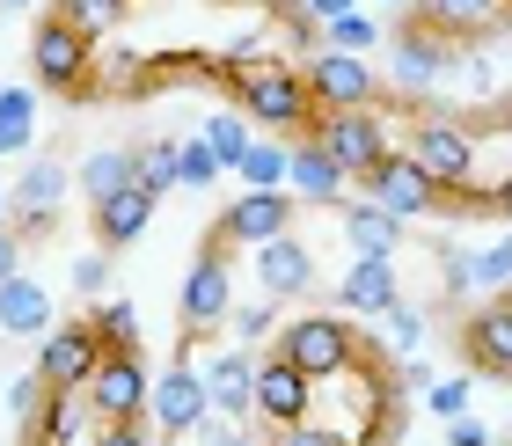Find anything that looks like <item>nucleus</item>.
Masks as SVG:
<instances>
[{"label":"nucleus","mask_w":512,"mask_h":446,"mask_svg":"<svg viewBox=\"0 0 512 446\" xmlns=\"http://www.w3.org/2000/svg\"><path fill=\"white\" fill-rule=\"evenodd\" d=\"M154 446H161V439H154Z\"/></svg>","instance_id":"obj_53"},{"label":"nucleus","mask_w":512,"mask_h":446,"mask_svg":"<svg viewBox=\"0 0 512 446\" xmlns=\"http://www.w3.org/2000/svg\"><path fill=\"white\" fill-rule=\"evenodd\" d=\"M88 330H96L103 351H139V308L132 300H88Z\"/></svg>","instance_id":"obj_26"},{"label":"nucleus","mask_w":512,"mask_h":446,"mask_svg":"<svg viewBox=\"0 0 512 446\" xmlns=\"http://www.w3.org/2000/svg\"><path fill=\"white\" fill-rule=\"evenodd\" d=\"M505 22H512V0H505Z\"/></svg>","instance_id":"obj_51"},{"label":"nucleus","mask_w":512,"mask_h":446,"mask_svg":"<svg viewBox=\"0 0 512 446\" xmlns=\"http://www.w3.org/2000/svg\"><path fill=\"white\" fill-rule=\"evenodd\" d=\"M235 176L249 191H286V147L278 139H249V154L235 161Z\"/></svg>","instance_id":"obj_29"},{"label":"nucleus","mask_w":512,"mask_h":446,"mask_svg":"<svg viewBox=\"0 0 512 446\" xmlns=\"http://www.w3.org/2000/svg\"><path fill=\"white\" fill-rule=\"evenodd\" d=\"M96 446H154L147 417H110V425H96Z\"/></svg>","instance_id":"obj_40"},{"label":"nucleus","mask_w":512,"mask_h":446,"mask_svg":"<svg viewBox=\"0 0 512 446\" xmlns=\"http://www.w3.org/2000/svg\"><path fill=\"white\" fill-rule=\"evenodd\" d=\"M439 286H447V293H469V249H447V256H439Z\"/></svg>","instance_id":"obj_44"},{"label":"nucleus","mask_w":512,"mask_h":446,"mask_svg":"<svg viewBox=\"0 0 512 446\" xmlns=\"http://www.w3.org/2000/svg\"><path fill=\"white\" fill-rule=\"evenodd\" d=\"M469 286H483V293H505L512 286V234L491 242V249H469Z\"/></svg>","instance_id":"obj_35"},{"label":"nucleus","mask_w":512,"mask_h":446,"mask_svg":"<svg viewBox=\"0 0 512 446\" xmlns=\"http://www.w3.org/2000/svg\"><path fill=\"white\" fill-rule=\"evenodd\" d=\"M344 176L330 154L315 147V139H300V147H286V191L293 198H308V205H344Z\"/></svg>","instance_id":"obj_19"},{"label":"nucleus","mask_w":512,"mask_h":446,"mask_svg":"<svg viewBox=\"0 0 512 446\" xmlns=\"http://www.w3.org/2000/svg\"><path fill=\"white\" fill-rule=\"evenodd\" d=\"M278 359H293L308 381H330V373L374 359V344H366L344 315H300V322H286V330H278Z\"/></svg>","instance_id":"obj_3"},{"label":"nucleus","mask_w":512,"mask_h":446,"mask_svg":"<svg viewBox=\"0 0 512 446\" xmlns=\"http://www.w3.org/2000/svg\"><path fill=\"white\" fill-rule=\"evenodd\" d=\"M461 359L476 366V381H512V300L491 293V308L461 322Z\"/></svg>","instance_id":"obj_12"},{"label":"nucleus","mask_w":512,"mask_h":446,"mask_svg":"<svg viewBox=\"0 0 512 446\" xmlns=\"http://www.w3.org/2000/svg\"><path fill=\"white\" fill-rule=\"evenodd\" d=\"M293 227V191H242L227 213L205 227V242L198 256H227V249H256V242H271V234H286Z\"/></svg>","instance_id":"obj_5"},{"label":"nucleus","mask_w":512,"mask_h":446,"mask_svg":"<svg viewBox=\"0 0 512 446\" xmlns=\"http://www.w3.org/2000/svg\"><path fill=\"white\" fill-rule=\"evenodd\" d=\"M344 8H359V0H300V15H308V22H330V15H344Z\"/></svg>","instance_id":"obj_46"},{"label":"nucleus","mask_w":512,"mask_h":446,"mask_svg":"<svg viewBox=\"0 0 512 446\" xmlns=\"http://www.w3.org/2000/svg\"><path fill=\"white\" fill-rule=\"evenodd\" d=\"M256 417H271V425H300V417H315V381L300 373L293 359H256Z\"/></svg>","instance_id":"obj_13"},{"label":"nucleus","mask_w":512,"mask_h":446,"mask_svg":"<svg viewBox=\"0 0 512 446\" xmlns=\"http://www.w3.org/2000/svg\"><path fill=\"white\" fill-rule=\"evenodd\" d=\"M505 300H512V286H505Z\"/></svg>","instance_id":"obj_52"},{"label":"nucleus","mask_w":512,"mask_h":446,"mask_svg":"<svg viewBox=\"0 0 512 446\" xmlns=\"http://www.w3.org/2000/svg\"><path fill=\"white\" fill-rule=\"evenodd\" d=\"M491 213H505V220H512V176H505L498 191H491Z\"/></svg>","instance_id":"obj_48"},{"label":"nucleus","mask_w":512,"mask_h":446,"mask_svg":"<svg viewBox=\"0 0 512 446\" xmlns=\"http://www.w3.org/2000/svg\"><path fill=\"white\" fill-rule=\"evenodd\" d=\"M183 337H205L213 322H227V308H235V286H227V256H198L191 278H183Z\"/></svg>","instance_id":"obj_14"},{"label":"nucleus","mask_w":512,"mask_h":446,"mask_svg":"<svg viewBox=\"0 0 512 446\" xmlns=\"http://www.w3.org/2000/svg\"><path fill=\"white\" fill-rule=\"evenodd\" d=\"M132 15V0H59V22H74L81 37H110Z\"/></svg>","instance_id":"obj_32"},{"label":"nucleus","mask_w":512,"mask_h":446,"mask_svg":"<svg viewBox=\"0 0 512 446\" xmlns=\"http://www.w3.org/2000/svg\"><path fill=\"white\" fill-rule=\"evenodd\" d=\"M271 446H352V439H337L330 425H315V417H300V425H278Z\"/></svg>","instance_id":"obj_38"},{"label":"nucleus","mask_w":512,"mask_h":446,"mask_svg":"<svg viewBox=\"0 0 512 446\" xmlns=\"http://www.w3.org/2000/svg\"><path fill=\"white\" fill-rule=\"evenodd\" d=\"M425 22H439L447 37H483L505 22V0H425Z\"/></svg>","instance_id":"obj_25"},{"label":"nucleus","mask_w":512,"mask_h":446,"mask_svg":"<svg viewBox=\"0 0 512 446\" xmlns=\"http://www.w3.org/2000/svg\"><path fill=\"white\" fill-rule=\"evenodd\" d=\"M447 446H491V425H483V417H447Z\"/></svg>","instance_id":"obj_43"},{"label":"nucleus","mask_w":512,"mask_h":446,"mask_svg":"<svg viewBox=\"0 0 512 446\" xmlns=\"http://www.w3.org/2000/svg\"><path fill=\"white\" fill-rule=\"evenodd\" d=\"M213 81L235 96V110L249 125H271V132H308V74H300L293 59H271V52H227L213 66Z\"/></svg>","instance_id":"obj_1"},{"label":"nucleus","mask_w":512,"mask_h":446,"mask_svg":"<svg viewBox=\"0 0 512 446\" xmlns=\"http://www.w3.org/2000/svg\"><path fill=\"white\" fill-rule=\"evenodd\" d=\"M15 271H22V234L0 227V278H15Z\"/></svg>","instance_id":"obj_45"},{"label":"nucleus","mask_w":512,"mask_h":446,"mask_svg":"<svg viewBox=\"0 0 512 446\" xmlns=\"http://www.w3.org/2000/svg\"><path fill=\"white\" fill-rule=\"evenodd\" d=\"M44 330H52V293H44L30 271L0 278V337L22 344V337H44Z\"/></svg>","instance_id":"obj_18"},{"label":"nucleus","mask_w":512,"mask_h":446,"mask_svg":"<svg viewBox=\"0 0 512 446\" xmlns=\"http://www.w3.org/2000/svg\"><path fill=\"white\" fill-rule=\"evenodd\" d=\"M74 293L81 300H103L110 293V256L96 249V256H74Z\"/></svg>","instance_id":"obj_37"},{"label":"nucleus","mask_w":512,"mask_h":446,"mask_svg":"<svg viewBox=\"0 0 512 446\" xmlns=\"http://www.w3.org/2000/svg\"><path fill=\"white\" fill-rule=\"evenodd\" d=\"M454 66V37L439 30V22H403V30H395V74H403L410 88H425V81H439Z\"/></svg>","instance_id":"obj_16"},{"label":"nucleus","mask_w":512,"mask_h":446,"mask_svg":"<svg viewBox=\"0 0 512 446\" xmlns=\"http://www.w3.org/2000/svg\"><path fill=\"white\" fill-rule=\"evenodd\" d=\"M403 213H388V205H374V198H366V205H344V234H352V249L359 256H381V264H388V256L395 249H403Z\"/></svg>","instance_id":"obj_22"},{"label":"nucleus","mask_w":512,"mask_h":446,"mask_svg":"<svg viewBox=\"0 0 512 446\" xmlns=\"http://www.w3.org/2000/svg\"><path fill=\"white\" fill-rule=\"evenodd\" d=\"M147 417L161 425V439H183V432H198L205 417H213V395H205V373L191 366V351H183L176 366H161V373H154V388H147Z\"/></svg>","instance_id":"obj_7"},{"label":"nucleus","mask_w":512,"mask_h":446,"mask_svg":"<svg viewBox=\"0 0 512 446\" xmlns=\"http://www.w3.org/2000/svg\"><path fill=\"white\" fill-rule=\"evenodd\" d=\"M125 183H132V147H103V154L81 161V198L88 205L110 198V191H125Z\"/></svg>","instance_id":"obj_27"},{"label":"nucleus","mask_w":512,"mask_h":446,"mask_svg":"<svg viewBox=\"0 0 512 446\" xmlns=\"http://www.w3.org/2000/svg\"><path fill=\"white\" fill-rule=\"evenodd\" d=\"M322 44H330V52H374V44H381V22L374 15H359V8H344V15H330V22H322Z\"/></svg>","instance_id":"obj_31"},{"label":"nucleus","mask_w":512,"mask_h":446,"mask_svg":"<svg viewBox=\"0 0 512 446\" xmlns=\"http://www.w3.org/2000/svg\"><path fill=\"white\" fill-rule=\"evenodd\" d=\"M469 395H476V381H469V373H454V381H425V403H432V417H461V410H469Z\"/></svg>","instance_id":"obj_36"},{"label":"nucleus","mask_w":512,"mask_h":446,"mask_svg":"<svg viewBox=\"0 0 512 446\" xmlns=\"http://www.w3.org/2000/svg\"><path fill=\"white\" fill-rule=\"evenodd\" d=\"M0 8H37V0H0Z\"/></svg>","instance_id":"obj_49"},{"label":"nucleus","mask_w":512,"mask_h":446,"mask_svg":"<svg viewBox=\"0 0 512 446\" xmlns=\"http://www.w3.org/2000/svg\"><path fill=\"white\" fill-rule=\"evenodd\" d=\"M308 139L337 161L344 176H366V169L388 154V117H381L374 103H359V110H315V117H308Z\"/></svg>","instance_id":"obj_4"},{"label":"nucleus","mask_w":512,"mask_h":446,"mask_svg":"<svg viewBox=\"0 0 512 446\" xmlns=\"http://www.w3.org/2000/svg\"><path fill=\"white\" fill-rule=\"evenodd\" d=\"M37 132V96L30 88H0V154H22Z\"/></svg>","instance_id":"obj_28"},{"label":"nucleus","mask_w":512,"mask_h":446,"mask_svg":"<svg viewBox=\"0 0 512 446\" xmlns=\"http://www.w3.org/2000/svg\"><path fill=\"white\" fill-rule=\"evenodd\" d=\"M359 183H366V198H374V205H388V213H403V220L439 213V205H447V191H439V183H432L425 169H417L410 154H395V147H388V154H381Z\"/></svg>","instance_id":"obj_10"},{"label":"nucleus","mask_w":512,"mask_h":446,"mask_svg":"<svg viewBox=\"0 0 512 446\" xmlns=\"http://www.w3.org/2000/svg\"><path fill=\"white\" fill-rule=\"evenodd\" d=\"M381 322H388V344H395V351H417V337H425V315L403 308V300H395V308H388Z\"/></svg>","instance_id":"obj_39"},{"label":"nucleus","mask_w":512,"mask_h":446,"mask_svg":"<svg viewBox=\"0 0 512 446\" xmlns=\"http://www.w3.org/2000/svg\"><path fill=\"white\" fill-rule=\"evenodd\" d=\"M88 425V403H81V388H44V403H37V425H30V446H74Z\"/></svg>","instance_id":"obj_24"},{"label":"nucleus","mask_w":512,"mask_h":446,"mask_svg":"<svg viewBox=\"0 0 512 446\" xmlns=\"http://www.w3.org/2000/svg\"><path fill=\"white\" fill-rule=\"evenodd\" d=\"M96 359H103V344L88 330V315L81 322H52V330L37 337V381L44 388H81L88 373H96Z\"/></svg>","instance_id":"obj_11"},{"label":"nucleus","mask_w":512,"mask_h":446,"mask_svg":"<svg viewBox=\"0 0 512 446\" xmlns=\"http://www.w3.org/2000/svg\"><path fill=\"white\" fill-rule=\"evenodd\" d=\"M147 388H154V373H147V359L139 351H103L96 359V373L81 381V403L103 417H147Z\"/></svg>","instance_id":"obj_8"},{"label":"nucleus","mask_w":512,"mask_h":446,"mask_svg":"<svg viewBox=\"0 0 512 446\" xmlns=\"http://www.w3.org/2000/svg\"><path fill=\"white\" fill-rule=\"evenodd\" d=\"M198 139L220 154V169H235V161L249 154V139H256V132H249V117H242V110H220V117H205V125H198Z\"/></svg>","instance_id":"obj_30"},{"label":"nucleus","mask_w":512,"mask_h":446,"mask_svg":"<svg viewBox=\"0 0 512 446\" xmlns=\"http://www.w3.org/2000/svg\"><path fill=\"white\" fill-rule=\"evenodd\" d=\"M337 300H344L352 315H388L395 300H403V286H395V256H388V264H381V256H359V264L344 271Z\"/></svg>","instance_id":"obj_20"},{"label":"nucleus","mask_w":512,"mask_h":446,"mask_svg":"<svg viewBox=\"0 0 512 446\" xmlns=\"http://www.w3.org/2000/svg\"><path fill=\"white\" fill-rule=\"evenodd\" d=\"M66 191H74V176H66V161L37 154L30 169H22V183L8 191V205H15V213H59V205H66Z\"/></svg>","instance_id":"obj_23"},{"label":"nucleus","mask_w":512,"mask_h":446,"mask_svg":"<svg viewBox=\"0 0 512 446\" xmlns=\"http://www.w3.org/2000/svg\"><path fill=\"white\" fill-rule=\"evenodd\" d=\"M410 161L425 169L439 191H469L476 183V132L461 125V117H425V125L410 132Z\"/></svg>","instance_id":"obj_6"},{"label":"nucleus","mask_w":512,"mask_h":446,"mask_svg":"<svg viewBox=\"0 0 512 446\" xmlns=\"http://www.w3.org/2000/svg\"><path fill=\"white\" fill-rule=\"evenodd\" d=\"M256 278H264V293L271 300H300L315 286V256H308V242L286 227V234H271V242H256Z\"/></svg>","instance_id":"obj_15"},{"label":"nucleus","mask_w":512,"mask_h":446,"mask_svg":"<svg viewBox=\"0 0 512 446\" xmlns=\"http://www.w3.org/2000/svg\"><path fill=\"white\" fill-rule=\"evenodd\" d=\"M220 176V154L205 139H176V191H213Z\"/></svg>","instance_id":"obj_34"},{"label":"nucleus","mask_w":512,"mask_h":446,"mask_svg":"<svg viewBox=\"0 0 512 446\" xmlns=\"http://www.w3.org/2000/svg\"><path fill=\"white\" fill-rule=\"evenodd\" d=\"M300 74H308V103H315V110H359V103L381 96L374 66H366L359 52H330V44H322Z\"/></svg>","instance_id":"obj_9"},{"label":"nucleus","mask_w":512,"mask_h":446,"mask_svg":"<svg viewBox=\"0 0 512 446\" xmlns=\"http://www.w3.org/2000/svg\"><path fill=\"white\" fill-rule=\"evenodd\" d=\"M227 322H235L242 344H264V337L278 330V308H227Z\"/></svg>","instance_id":"obj_41"},{"label":"nucleus","mask_w":512,"mask_h":446,"mask_svg":"<svg viewBox=\"0 0 512 446\" xmlns=\"http://www.w3.org/2000/svg\"><path fill=\"white\" fill-rule=\"evenodd\" d=\"M491 446H498V439H491Z\"/></svg>","instance_id":"obj_54"},{"label":"nucleus","mask_w":512,"mask_h":446,"mask_svg":"<svg viewBox=\"0 0 512 446\" xmlns=\"http://www.w3.org/2000/svg\"><path fill=\"white\" fill-rule=\"evenodd\" d=\"M154 205H161V198L147 191V183H125V191L96 198V205H88V213H96V242H103V249H132L139 234L154 227Z\"/></svg>","instance_id":"obj_17"},{"label":"nucleus","mask_w":512,"mask_h":446,"mask_svg":"<svg viewBox=\"0 0 512 446\" xmlns=\"http://www.w3.org/2000/svg\"><path fill=\"white\" fill-rule=\"evenodd\" d=\"M132 183H147V191H176V139H147V147H132Z\"/></svg>","instance_id":"obj_33"},{"label":"nucleus","mask_w":512,"mask_h":446,"mask_svg":"<svg viewBox=\"0 0 512 446\" xmlns=\"http://www.w3.org/2000/svg\"><path fill=\"white\" fill-rule=\"evenodd\" d=\"M30 74L37 88H52V96H96V37H81L74 22L44 15L30 30Z\"/></svg>","instance_id":"obj_2"},{"label":"nucleus","mask_w":512,"mask_h":446,"mask_svg":"<svg viewBox=\"0 0 512 446\" xmlns=\"http://www.w3.org/2000/svg\"><path fill=\"white\" fill-rule=\"evenodd\" d=\"M198 432H205V446H256L249 432H213V417H205V425H198Z\"/></svg>","instance_id":"obj_47"},{"label":"nucleus","mask_w":512,"mask_h":446,"mask_svg":"<svg viewBox=\"0 0 512 446\" xmlns=\"http://www.w3.org/2000/svg\"><path fill=\"white\" fill-rule=\"evenodd\" d=\"M0 220H8V191H0Z\"/></svg>","instance_id":"obj_50"},{"label":"nucleus","mask_w":512,"mask_h":446,"mask_svg":"<svg viewBox=\"0 0 512 446\" xmlns=\"http://www.w3.org/2000/svg\"><path fill=\"white\" fill-rule=\"evenodd\" d=\"M37 403H44V381H37V373H22V381L8 388V410L22 417V425H30V417H37Z\"/></svg>","instance_id":"obj_42"},{"label":"nucleus","mask_w":512,"mask_h":446,"mask_svg":"<svg viewBox=\"0 0 512 446\" xmlns=\"http://www.w3.org/2000/svg\"><path fill=\"white\" fill-rule=\"evenodd\" d=\"M205 395H213L220 417H256V359L249 351H220L213 373H205Z\"/></svg>","instance_id":"obj_21"}]
</instances>
